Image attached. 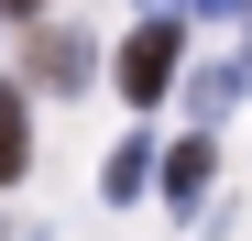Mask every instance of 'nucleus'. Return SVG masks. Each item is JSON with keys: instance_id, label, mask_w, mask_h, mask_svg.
<instances>
[{"instance_id": "4", "label": "nucleus", "mask_w": 252, "mask_h": 241, "mask_svg": "<svg viewBox=\"0 0 252 241\" xmlns=\"http://www.w3.org/2000/svg\"><path fill=\"white\" fill-rule=\"evenodd\" d=\"M143 186H154V143L132 132V143H121L110 165H99V197H143Z\"/></svg>"}, {"instance_id": "2", "label": "nucleus", "mask_w": 252, "mask_h": 241, "mask_svg": "<svg viewBox=\"0 0 252 241\" xmlns=\"http://www.w3.org/2000/svg\"><path fill=\"white\" fill-rule=\"evenodd\" d=\"M33 176V132H22V88H0V186Z\"/></svg>"}, {"instance_id": "5", "label": "nucleus", "mask_w": 252, "mask_h": 241, "mask_svg": "<svg viewBox=\"0 0 252 241\" xmlns=\"http://www.w3.org/2000/svg\"><path fill=\"white\" fill-rule=\"evenodd\" d=\"M164 197H176V209L208 197V143H176V153H164Z\"/></svg>"}, {"instance_id": "6", "label": "nucleus", "mask_w": 252, "mask_h": 241, "mask_svg": "<svg viewBox=\"0 0 252 241\" xmlns=\"http://www.w3.org/2000/svg\"><path fill=\"white\" fill-rule=\"evenodd\" d=\"M197 11H252V0H197Z\"/></svg>"}, {"instance_id": "3", "label": "nucleus", "mask_w": 252, "mask_h": 241, "mask_svg": "<svg viewBox=\"0 0 252 241\" xmlns=\"http://www.w3.org/2000/svg\"><path fill=\"white\" fill-rule=\"evenodd\" d=\"M33 77H44V88H88V44H77V33H44V44H33Z\"/></svg>"}, {"instance_id": "1", "label": "nucleus", "mask_w": 252, "mask_h": 241, "mask_svg": "<svg viewBox=\"0 0 252 241\" xmlns=\"http://www.w3.org/2000/svg\"><path fill=\"white\" fill-rule=\"evenodd\" d=\"M110 77H121V99H132V110H143V99H164V88H176V22H143L132 44H121V66H110Z\"/></svg>"}]
</instances>
